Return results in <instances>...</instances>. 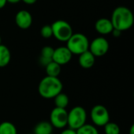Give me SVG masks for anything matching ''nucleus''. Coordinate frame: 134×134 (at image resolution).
<instances>
[{"label": "nucleus", "instance_id": "nucleus-1", "mask_svg": "<svg viewBox=\"0 0 134 134\" xmlns=\"http://www.w3.org/2000/svg\"><path fill=\"white\" fill-rule=\"evenodd\" d=\"M111 24L114 29L120 31L129 30L134 23V16L132 11L126 6H118L111 14Z\"/></svg>", "mask_w": 134, "mask_h": 134}, {"label": "nucleus", "instance_id": "nucleus-2", "mask_svg": "<svg viewBox=\"0 0 134 134\" xmlns=\"http://www.w3.org/2000/svg\"><path fill=\"white\" fill-rule=\"evenodd\" d=\"M63 84L58 77L46 76L39 82L38 92L39 95L46 100L53 99L57 94L62 92Z\"/></svg>", "mask_w": 134, "mask_h": 134}, {"label": "nucleus", "instance_id": "nucleus-3", "mask_svg": "<svg viewBox=\"0 0 134 134\" xmlns=\"http://www.w3.org/2000/svg\"><path fill=\"white\" fill-rule=\"evenodd\" d=\"M89 46L90 42L88 38L82 33L72 34L67 41V48L70 50L72 55H80L89 50Z\"/></svg>", "mask_w": 134, "mask_h": 134}, {"label": "nucleus", "instance_id": "nucleus-4", "mask_svg": "<svg viewBox=\"0 0 134 134\" xmlns=\"http://www.w3.org/2000/svg\"><path fill=\"white\" fill-rule=\"evenodd\" d=\"M87 113L82 106H75L68 111V128L77 130L86 123Z\"/></svg>", "mask_w": 134, "mask_h": 134}, {"label": "nucleus", "instance_id": "nucleus-5", "mask_svg": "<svg viewBox=\"0 0 134 134\" xmlns=\"http://www.w3.org/2000/svg\"><path fill=\"white\" fill-rule=\"evenodd\" d=\"M53 36L60 42H67L73 34V29L69 23L63 20L54 21L51 24Z\"/></svg>", "mask_w": 134, "mask_h": 134}, {"label": "nucleus", "instance_id": "nucleus-6", "mask_svg": "<svg viewBox=\"0 0 134 134\" xmlns=\"http://www.w3.org/2000/svg\"><path fill=\"white\" fill-rule=\"evenodd\" d=\"M90 119L95 126L102 127L110 122V114L104 106L97 104L91 109Z\"/></svg>", "mask_w": 134, "mask_h": 134}, {"label": "nucleus", "instance_id": "nucleus-7", "mask_svg": "<svg viewBox=\"0 0 134 134\" xmlns=\"http://www.w3.org/2000/svg\"><path fill=\"white\" fill-rule=\"evenodd\" d=\"M53 128L64 129L68 126V111L66 109L55 107L52 109L49 121Z\"/></svg>", "mask_w": 134, "mask_h": 134}, {"label": "nucleus", "instance_id": "nucleus-8", "mask_svg": "<svg viewBox=\"0 0 134 134\" xmlns=\"http://www.w3.org/2000/svg\"><path fill=\"white\" fill-rule=\"evenodd\" d=\"M89 50L94 57H103L109 50V42L103 37H97L90 43Z\"/></svg>", "mask_w": 134, "mask_h": 134}, {"label": "nucleus", "instance_id": "nucleus-9", "mask_svg": "<svg viewBox=\"0 0 134 134\" xmlns=\"http://www.w3.org/2000/svg\"><path fill=\"white\" fill-rule=\"evenodd\" d=\"M72 58V53L67 48V46H60L54 49L53 54V61L61 65L67 64Z\"/></svg>", "mask_w": 134, "mask_h": 134}, {"label": "nucleus", "instance_id": "nucleus-10", "mask_svg": "<svg viewBox=\"0 0 134 134\" xmlns=\"http://www.w3.org/2000/svg\"><path fill=\"white\" fill-rule=\"evenodd\" d=\"M32 16L31 14L24 9L20 10L15 16V22L18 27L20 29H27L32 24Z\"/></svg>", "mask_w": 134, "mask_h": 134}, {"label": "nucleus", "instance_id": "nucleus-11", "mask_svg": "<svg viewBox=\"0 0 134 134\" xmlns=\"http://www.w3.org/2000/svg\"><path fill=\"white\" fill-rule=\"evenodd\" d=\"M95 29L99 34L105 35L111 34L114 27L111 20L108 18H100L97 20L95 24Z\"/></svg>", "mask_w": 134, "mask_h": 134}, {"label": "nucleus", "instance_id": "nucleus-12", "mask_svg": "<svg viewBox=\"0 0 134 134\" xmlns=\"http://www.w3.org/2000/svg\"><path fill=\"white\" fill-rule=\"evenodd\" d=\"M79 56V63L82 68L89 69L94 65L96 57H94V55L90 50H87Z\"/></svg>", "mask_w": 134, "mask_h": 134}, {"label": "nucleus", "instance_id": "nucleus-13", "mask_svg": "<svg viewBox=\"0 0 134 134\" xmlns=\"http://www.w3.org/2000/svg\"><path fill=\"white\" fill-rule=\"evenodd\" d=\"M53 51H54V49L48 46H44L42 49L40 57H39V64L42 66L46 67L49 63H50L53 60Z\"/></svg>", "mask_w": 134, "mask_h": 134}, {"label": "nucleus", "instance_id": "nucleus-14", "mask_svg": "<svg viewBox=\"0 0 134 134\" xmlns=\"http://www.w3.org/2000/svg\"><path fill=\"white\" fill-rule=\"evenodd\" d=\"M53 127L49 121H42L37 123L34 129V134H51L53 133Z\"/></svg>", "mask_w": 134, "mask_h": 134}, {"label": "nucleus", "instance_id": "nucleus-15", "mask_svg": "<svg viewBox=\"0 0 134 134\" xmlns=\"http://www.w3.org/2000/svg\"><path fill=\"white\" fill-rule=\"evenodd\" d=\"M11 60V53L9 48L2 44L0 45V68L7 66Z\"/></svg>", "mask_w": 134, "mask_h": 134}, {"label": "nucleus", "instance_id": "nucleus-16", "mask_svg": "<svg viewBox=\"0 0 134 134\" xmlns=\"http://www.w3.org/2000/svg\"><path fill=\"white\" fill-rule=\"evenodd\" d=\"M45 68L47 76L51 77H58L61 71V66L53 60L50 63H49L45 67Z\"/></svg>", "mask_w": 134, "mask_h": 134}, {"label": "nucleus", "instance_id": "nucleus-17", "mask_svg": "<svg viewBox=\"0 0 134 134\" xmlns=\"http://www.w3.org/2000/svg\"><path fill=\"white\" fill-rule=\"evenodd\" d=\"M53 99H54L55 107H57V108L66 109V108L69 104V98H68V95L62 92L60 93L59 94H57Z\"/></svg>", "mask_w": 134, "mask_h": 134}, {"label": "nucleus", "instance_id": "nucleus-18", "mask_svg": "<svg viewBox=\"0 0 134 134\" xmlns=\"http://www.w3.org/2000/svg\"><path fill=\"white\" fill-rule=\"evenodd\" d=\"M0 134H17V130L13 123L2 122L0 123Z\"/></svg>", "mask_w": 134, "mask_h": 134}, {"label": "nucleus", "instance_id": "nucleus-19", "mask_svg": "<svg viewBox=\"0 0 134 134\" xmlns=\"http://www.w3.org/2000/svg\"><path fill=\"white\" fill-rule=\"evenodd\" d=\"M77 134H99V131L94 125L85 124L76 130Z\"/></svg>", "mask_w": 134, "mask_h": 134}, {"label": "nucleus", "instance_id": "nucleus-20", "mask_svg": "<svg viewBox=\"0 0 134 134\" xmlns=\"http://www.w3.org/2000/svg\"><path fill=\"white\" fill-rule=\"evenodd\" d=\"M104 127L105 134H120V127L115 122H108Z\"/></svg>", "mask_w": 134, "mask_h": 134}, {"label": "nucleus", "instance_id": "nucleus-21", "mask_svg": "<svg viewBox=\"0 0 134 134\" xmlns=\"http://www.w3.org/2000/svg\"><path fill=\"white\" fill-rule=\"evenodd\" d=\"M41 35L44 38H49L53 36V31H52V27L51 25L46 24L44 25L40 31Z\"/></svg>", "mask_w": 134, "mask_h": 134}, {"label": "nucleus", "instance_id": "nucleus-22", "mask_svg": "<svg viewBox=\"0 0 134 134\" xmlns=\"http://www.w3.org/2000/svg\"><path fill=\"white\" fill-rule=\"evenodd\" d=\"M60 134H77L76 133V130L71 129V128H67L64 129L61 131V133Z\"/></svg>", "mask_w": 134, "mask_h": 134}, {"label": "nucleus", "instance_id": "nucleus-23", "mask_svg": "<svg viewBox=\"0 0 134 134\" xmlns=\"http://www.w3.org/2000/svg\"><path fill=\"white\" fill-rule=\"evenodd\" d=\"M111 34L113 35V36H114V37H115V38H119V37H120V36H121V35H122V31H119V30H117V29H113V31H112Z\"/></svg>", "mask_w": 134, "mask_h": 134}, {"label": "nucleus", "instance_id": "nucleus-24", "mask_svg": "<svg viewBox=\"0 0 134 134\" xmlns=\"http://www.w3.org/2000/svg\"><path fill=\"white\" fill-rule=\"evenodd\" d=\"M24 3L27 4V5H32L34 3H35L37 2V0H22Z\"/></svg>", "mask_w": 134, "mask_h": 134}, {"label": "nucleus", "instance_id": "nucleus-25", "mask_svg": "<svg viewBox=\"0 0 134 134\" xmlns=\"http://www.w3.org/2000/svg\"><path fill=\"white\" fill-rule=\"evenodd\" d=\"M7 3L6 0H0V9H2Z\"/></svg>", "mask_w": 134, "mask_h": 134}, {"label": "nucleus", "instance_id": "nucleus-26", "mask_svg": "<svg viewBox=\"0 0 134 134\" xmlns=\"http://www.w3.org/2000/svg\"><path fill=\"white\" fill-rule=\"evenodd\" d=\"M7 1V2H9V3H13V4H14V3H17V2H19L20 1H21V0H6Z\"/></svg>", "mask_w": 134, "mask_h": 134}, {"label": "nucleus", "instance_id": "nucleus-27", "mask_svg": "<svg viewBox=\"0 0 134 134\" xmlns=\"http://www.w3.org/2000/svg\"><path fill=\"white\" fill-rule=\"evenodd\" d=\"M130 134H134V125H132L130 129Z\"/></svg>", "mask_w": 134, "mask_h": 134}, {"label": "nucleus", "instance_id": "nucleus-28", "mask_svg": "<svg viewBox=\"0 0 134 134\" xmlns=\"http://www.w3.org/2000/svg\"><path fill=\"white\" fill-rule=\"evenodd\" d=\"M2 44V38H1V36H0V45Z\"/></svg>", "mask_w": 134, "mask_h": 134}, {"label": "nucleus", "instance_id": "nucleus-29", "mask_svg": "<svg viewBox=\"0 0 134 134\" xmlns=\"http://www.w3.org/2000/svg\"><path fill=\"white\" fill-rule=\"evenodd\" d=\"M28 134H34V133H28Z\"/></svg>", "mask_w": 134, "mask_h": 134}, {"label": "nucleus", "instance_id": "nucleus-30", "mask_svg": "<svg viewBox=\"0 0 134 134\" xmlns=\"http://www.w3.org/2000/svg\"><path fill=\"white\" fill-rule=\"evenodd\" d=\"M51 134H53V133H51Z\"/></svg>", "mask_w": 134, "mask_h": 134}]
</instances>
